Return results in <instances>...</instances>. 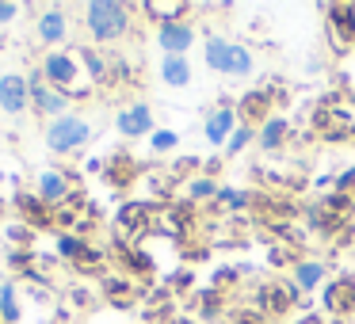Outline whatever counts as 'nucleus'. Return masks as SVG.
<instances>
[{
    "label": "nucleus",
    "instance_id": "1",
    "mask_svg": "<svg viewBox=\"0 0 355 324\" xmlns=\"http://www.w3.org/2000/svg\"><path fill=\"white\" fill-rule=\"evenodd\" d=\"M85 27L96 42H119L130 27V8L115 0H92L85 4Z\"/></svg>",
    "mask_w": 355,
    "mask_h": 324
},
{
    "label": "nucleus",
    "instance_id": "2",
    "mask_svg": "<svg viewBox=\"0 0 355 324\" xmlns=\"http://www.w3.org/2000/svg\"><path fill=\"white\" fill-rule=\"evenodd\" d=\"M207 65L214 73H225V77H248L252 73V54L237 42H225V39H207V50H202Z\"/></svg>",
    "mask_w": 355,
    "mask_h": 324
},
{
    "label": "nucleus",
    "instance_id": "3",
    "mask_svg": "<svg viewBox=\"0 0 355 324\" xmlns=\"http://www.w3.org/2000/svg\"><path fill=\"white\" fill-rule=\"evenodd\" d=\"M88 138H92V126L80 115H62V118H50L46 123V149L50 153H73Z\"/></svg>",
    "mask_w": 355,
    "mask_h": 324
},
{
    "label": "nucleus",
    "instance_id": "4",
    "mask_svg": "<svg viewBox=\"0 0 355 324\" xmlns=\"http://www.w3.org/2000/svg\"><path fill=\"white\" fill-rule=\"evenodd\" d=\"M42 80L65 96H77V84H80L77 57L65 54V50H46V57H42Z\"/></svg>",
    "mask_w": 355,
    "mask_h": 324
},
{
    "label": "nucleus",
    "instance_id": "5",
    "mask_svg": "<svg viewBox=\"0 0 355 324\" xmlns=\"http://www.w3.org/2000/svg\"><path fill=\"white\" fill-rule=\"evenodd\" d=\"M31 107V77H19V73H4L0 77V111L4 115H24Z\"/></svg>",
    "mask_w": 355,
    "mask_h": 324
},
{
    "label": "nucleus",
    "instance_id": "6",
    "mask_svg": "<svg viewBox=\"0 0 355 324\" xmlns=\"http://www.w3.org/2000/svg\"><path fill=\"white\" fill-rule=\"evenodd\" d=\"M31 107L46 118H62V115H69V96L50 88L42 77H31Z\"/></svg>",
    "mask_w": 355,
    "mask_h": 324
},
{
    "label": "nucleus",
    "instance_id": "7",
    "mask_svg": "<svg viewBox=\"0 0 355 324\" xmlns=\"http://www.w3.org/2000/svg\"><path fill=\"white\" fill-rule=\"evenodd\" d=\"M157 42H161V50H168V57H184L187 50H191V42H195V27L184 24V19L161 24L157 27Z\"/></svg>",
    "mask_w": 355,
    "mask_h": 324
},
{
    "label": "nucleus",
    "instance_id": "8",
    "mask_svg": "<svg viewBox=\"0 0 355 324\" xmlns=\"http://www.w3.org/2000/svg\"><path fill=\"white\" fill-rule=\"evenodd\" d=\"M115 126H119L123 138H146V134L153 130V111H149L146 103H130V107L119 111Z\"/></svg>",
    "mask_w": 355,
    "mask_h": 324
},
{
    "label": "nucleus",
    "instance_id": "9",
    "mask_svg": "<svg viewBox=\"0 0 355 324\" xmlns=\"http://www.w3.org/2000/svg\"><path fill=\"white\" fill-rule=\"evenodd\" d=\"M233 130H237V111H233V107L210 111V118L202 123V134H207L210 145H225V141L233 138Z\"/></svg>",
    "mask_w": 355,
    "mask_h": 324
},
{
    "label": "nucleus",
    "instance_id": "10",
    "mask_svg": "<svg viewBox=\"0 0 355 324\" xmlns=\"http://www.w3.org/2000/svg\"><path fill=\"white\" fill-rule=\"evenodd\" d=\"M35 35H39L46 46H58V42H65V35H69V19H65L62 8H46L39 16V24H35Z\"/></svg>",
    "mask_w": 355,
    "mask_h": 324
},
{
    "label": "nucleus",
    "instance_id": "11",
    "mask_svg": "<svg viewBox=\"0 0 355 324\" xmlns=\"http://www.w3.org/2000/svg\"><path fill=\"white\" fill-rule=\"evenodd\" d=\"M65 199H69V179L58 168H46L39 176V202H46V210H50V206H62Z\"/></svg>",
    "mask_w": 355,
    "mask_h": 324
},
{
    "label": "nucleus",
    "instance_id": "12",
    "mask_svg": "<svg viewBox=\"0 0 355 324\" xmlns=\"http://www.w3.org/2000/svg\"><path fill=\"white\" fill-rule=\"evenodd\" d=\"M324 294H329L324 305H329L332 313H347V309H355V282H352V278H336Z\"/></svg>",
    "mask_w": 355,
    "mask_h": 324
},
{
    "label": "nucleus",
    "instance_id": "13",
    "mask_svg": "<svg viewBox=\"0 0 355 324\" xmlns=\"http://www.w3.org/2000/svg\"><path fill=\"white\" fill-rule=\"evenodd\" d=\"M161 77H164V84H172V88L191 84V65H187V57H168V54H164Z\"/></svg>",
    "mask_w": 355,
    "mask_h": 324
},
{
    "label": "nucleus",
    "instance_id": "14",
    "mask_svg": "<svg viewBox=\"0 0 355 324\" xmlns=\"http://www.w3.org/2000/svg\"><path fill=\"white\" fill-rule=\"evenodd\" d=\"M321 278H324V263H321V260H302V263H294V286H298V290H313Z\"/></svg>",
    "mask_w": 355,
    "mask_h": 324
},
{
    "label": "nucleus",
    "instance_id": "15",
    "mask_svg": "<svg viewBox=\"0 0 355 324\" xmlns=\"http://www.w3.org/2000/svg\"><path fill=\"white\" fill-rule=\"evenodd\" d=\"M286 130H291V123H286L283 115H275V118H268V123L260 126L256 138H260L263 149H279V145H283V138H286Z\"/></svg>",
    "mask_w": 355,
    "mask_h": 324
},
{
    "label": "nucleus",
    "instance_id": "16",
    "mask_svg": "<svg viewBox=\"0 0 355 324\" xmlns=\"http://www.w3.org/2000/svg\"><path fill=\"white\" fill-rule=\"evenodd\" d=\"M0 321L4 324H16L19 321V301H16V286H0Z\"/></svg>",
    "mask_w": 355,
    "mask_h": 324
},
{
    "label": "nucleus",
    "instance_id": "17",
    "mask_svg": "<svg viewBox=\"0 0 355 324\" xmlns=\"http://www.w3.org/2000/svg\"><path fill=\"white\" fill-rule=\"evenodd\" d=\"M146 16H161V24H176V16H184L187 4H141Z\"/></svg>",
    "mask_w": 355,
    "mask_h": 324
},
{
    "label": "nucleus",
    "instance_id": "18",
    "mask_svg": "<svg viewBox=\"0 0 355 324\" xmlns=\"http://www.w3.org/2000/svg\"><path fill=\"white\" fill-rule=\"evenodd\" d=\"M263 107H268V96H263V92H252L245 103H241V115H245V118H256Z\"/></svg>",
    "mask_w": 355,
    "mask_h": 324
},
{
    "label": "nucleus",
    "instance_id": "19",
    "mask_svg": "<svg viewBox=\"0 0 355 324\" xmlns=\"http://www.w3.org/2000/svg\"><path fill=\"white\" fill-rule=\"evenodd\" d=\"M176 141H180L176 130H157V134H153V149H157V153H168V149H176Z\"/></svg>",
    "mask_w": 355,
    "mask_h": 324
},
{
    "label": "nucleus",
    "instance_id": "20",
    "mask_svg": "<svg viewBox=\"0 0 355 324\" xmlns=\"http://www.w3.org/2000/svg\"><path fill=\"white\" fill-rule=\"evenodd\" d=\"M248 141H252V126H237V130H233V138L225 141V145H230L233 153H241V149H245Z\"/></svg>",
    "mask_w": 355,
    "mask_h": 324
},
{
    "label": "nucleus",
    "instance_id": "21",
    "mask_svg": "<svg viewBox=\"0 0 355 324\" xmlns=\"http://www.w3.org/2000/svg\"><path fill=\"white\" fill-rule=\"evenodd\" d=\"M58 248H62V255H77V260L85 255V240H80V237H62V244H58Z\"/></svg>",
    "mask_w": 355,
    "mask_h": 324
},
{
    "label": "nucleus",
    "instance_id": "22",
    "mask_svg": "<svg viewBox=\"0 0 355 324\" xmlns=\"http://www.w3.org/2000/svg\"><path fill=\"white\" fill-rule=\"evenodd\" d=\"M16 16H19V4H12V0H0V24H12Z\"/></svg>",
    "mask_w": 355,
    "mask_h": 324
},
{
    "label": "nucleus",
    "instance_id": "23",
    "mask_svg": "<svg viewBox=\"0 0 355 324\" xmlns=\"http://www.w3.org/2000/svg\"><path fill=\"white\" fill-rule=\"evenodd\" d=\"M195 195H218V187L210 183V179H195V187H191Z\"/></svg>",
    "mask_w": 355,
    "mask_h": 324
}]
</instances>
